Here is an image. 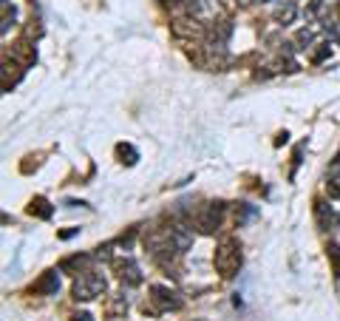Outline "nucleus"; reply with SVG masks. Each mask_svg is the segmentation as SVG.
<instances>
[{"instance_id": "nucleus-1", "label": "nucleus", "mask_w": 340, "mask_h": 321, "mask_svg": "<svg viewBox=\"0 0 340 321\" xmlns=\"http://www.w3.org/2000/svg\"><path fill=\"white\" fill-rule=\"evenodd\" d=\"M216 267H219L221 276H236L238 273V267H241V250L236 247V242H224L216 250Z\"/></svg>"}, {"instance_id": "nucleus-2", "label": "nucleus", "mask_w": 340, "mask_h": 321, "mask_svg": "<svg viewBox=\"0 0 340 321\" xmlns=\"http://www.w3.org/2000/svg\"><path fill=\"white\" fill-rule=\"evenodd\" d=\"M105 290V278L99 273H82L74 284V298H94Z\"/></svg>"}, {"instance_id": "nucleus-3", "label": "nucleus", "mask_w": 340, "mask_h": 321, "mask_svg": "<svg viewBox=\"0 0 340 321\" xmlns=\"http://www.w3.org/2000/svg\"><path fill=\"white\" fill-rule=\"evenodd\" d=\"M57 290H60V276H57L54 270H49L40 282L31 284V293H42V296H54Z\"/></svg>"}, {"instance_id": "nucleus-4", "label": "nucleus", "mask_w": 340, "mask_h": 321, "mask_svg": "<svg viewBox=\"0 0 340 321\" xmlns=\"http://www.w3.org/2000/svg\"><path fill=\"white\" fill-rule=\"evenodd\" d=\"M219 222H221V208L219 205H210V208L199 216V228L204 230V233H213V230L219 228Z\"/></svg>"}, {"instance_id": "nucleus-5", "label": "nucleus", "mask_w": 340, "mask_h": 321, "mask_svg": "<svg viewBox=\"0 0 340 321\" xmlns=\"http://www.w3.org/2000/svg\"><path fill=\"white\" fill-rule=\"evenodd\" d=\"M176 293L173 290H167V287H153V298H156L159 304H162V310H167V307H179V298H173Z\"/></svg>"}, {"instance_id": "nucleus-6", "label": "nucleus", "mask_w": 340, "mask_h": 321, "mask_svg": "<svg viewBox=\"0 0 340 321\" xmlns=\"http://www.w3.org/2000/svg\"><path fill=\"white\" fill-rule=\"evenodd\" d=\"M29 213L31 216H40V219H49L51 213H54V208H51L49 202L42 196H37V199H31V205H29Z\"/></svg>"}, {"instance_id": "nucleus-7", "label": "nucleus", "mask_w": 340, "mask_h": 321, "mask_svg": "<svg viewBox=\"0 0 340 321\" xmlns=\"http://www.w3.org/2000/svg\"><path fill=\"white\" fill-rule=\"evenodd\" d=\"M119 276H122V278H128L131 284H139V282H142V276H139V267H136L131 259H128V262H122V265H119Z\"/></svg>"}, {"instance_id": "nucleus-8", "label": "nucleus", "mask_w": 340, "mask_h": 321, "mask_svg": "<svg viewBox=\"0 0 340 321\" xmlns=\"http://www.w3.org/2000/svg\"><path fill=\"white\" fill-rule=\"evenodd\" d=\"M119 156H122V162H128V165L136 162V151L131 148V145H119Z\"/></svg>"}, {"instance_id": "nucleus-9", "label": "nucleus", "mask_w": 340, "mask_h": 321, "mask_svg": "<svg viewBox=\"0 0 340 321\" xmlns=\"http://www.w3.org/2000/svg\"><path fill=\"white\" fill-rule=\"evenodd\" d=\"M77 321H91V315H88V313H82V315H77Z\"/></svg>"}]
</instances>
